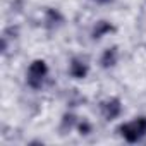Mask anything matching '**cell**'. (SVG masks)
Masks as SVG:
<instances>
[{
    "instance_id": "obj_1",
    "label": "cell",
    "mask_w": 146,
    "mask_h": 146,
    "mask_svg": "<svg viewBox=\"0 0 146 146\" xmlns=\"http://www.w3.org/2000/svg\"><path fill=\"white\" fill-rule=\"evenodd\" d=\"M50 76V67L45 58H35L26 69V84L33 91H40L45 88V83Z\"/></svg>"
},
{
    "instance_id": "obj_2",
    "label": "cell",
    "mask_w": 146,
    "mask_h": 146,
    "mask_svg": "<svg viewBox=\"0 0 146 146\" xmlns=\"http://www.w3.org/2000/svg\"><path fill=\"white\" fill-rule=\"evenodd\" d=\"M117 132L125 143H131V144L139 143L143 137H146V115H139V117H134L132 120L120 124Z\"/></svg>"
},
{
    "instance_id": "obj_3",
    "label": "cell",
    "mask_w": 146,
    "mask_h": 146,
    "mask_svg": "<svg viewBox=\"0 0 146 146\" xmlns=\"http://www.w3.org/2000/svg\"><path fill=\"white\" fill-rule=\"evenodd\" d=\"M122 110H124L122 102L117 96H108V98L100 102V115L107 122H112V120L119 119L122 115Z\"/></svg>"
},
{
    "instance_id": "obj_4",
    "label": "cell",
    "mask_w": 146,
    "mask_h": 146,
    "mask_svg": "<svg viewBox=\"0 0 146 146\" xmlns=\"http://www.w3.org/2000/svg\"><path fill=\"white\" fill-rule=\"evenodd\" d=\"M67 74L76 79V81H83L88 78L90 74V64L84 57H72L69 60V65H67Z\"/></svg>"
},
{
    "instance_id": "obj_5",
    "label": "cell",
    "mask_w": 146,
    "mask_h": 146,
    "mask_svg": "<svg viewBox=\"0 0 146 146\" xmlns=\"http://www.w3.org/2000/svg\"><path fill=\"white\" fill-rule=\"evenodd\" d=\"M64 24V14L55 7H46L43 12V26L46 29H58Z\"/></svg>"
},
{
    "instance_id": "obj_6",
    "label": "cell",
    "mask_w": 146,
    "mask_h": 146,
    "mask_svg": "<svg viewBox=\"0 0 146 146\" xmlns=\"http://www.w3.org/2000/svg\"><path fill=\"white\" fill-rule=\"evenodd\" d=\"M119 58H120V52H119V46H108L102 52L100 55V67L108 70V69H113L117 64H119Z\"/></svg>"
},
{
    "instance_id": "obj_7",
    "label": "cell",
    "mask_w": 146,
    "mask_h": 146,
    "mask_svg": "<svg viewBox=\"0 0 146 146\" xmlns=\"http://www.w3.org/2000/svg\"><path fill=\"white\" fill-rule=\"evenodd\" d=\"M112 33H115V26L107 19L96 21L95 26L91 28V38L93 40H102V38H105V36H108Z\"/></svg>"
},
{
    "instance_id": "obj_8",
    "label": "cell",
    "mask_w": 146,
    "mask_h": 146,
    "mask_svg": "<svg viewBox=\"0 0 146 146\" xmlns=\"http://www.w3.org/2000/svg\"><path fill=\"white\" fill-rule=\"evenodd\" d=\"M78 122H79V119H78V115L74 112H65L62 115V119H60V124H58L60 134H67L70 131H74L76 125H78Z\"/></svg>"
},
{
    "instance_id": "obj_9",
    "label": "cell",
    "mask_w": 146,
    "mask_h": 146,
    "mask_svg": "<svg viewBox=\"0 0 146 146\" xmlns=\"http://www.w3.org/2000/svg\"><path fill=\"white\" fill-rule=\"evenodd\" d=\"M76 131L79 132V136H90L93 132V124L88 119H79V122L76 125Z\"/></svg>"
},
{
    "instance_id": "obj_10",
    "label": "cell",
    "mask_w": 146,
    "mask_h": 146,
    "mask_svg": "<svg viewBox=\"0 0 146 146\" xmlns=\"http://www.w3.org/2000/svg\"><path fill=\"white\" fill-rule=\"evenodd\" d=\"M95 4H98V5H107V4H110V2H113V0H93Z\"/></svg>"
}]
</instances>
